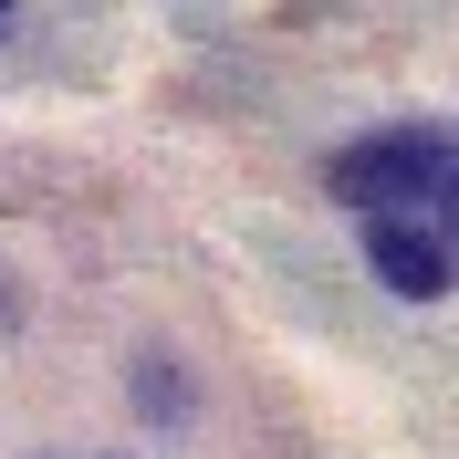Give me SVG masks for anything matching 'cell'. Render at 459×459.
Wrapping results in <instances>:
<instances>
[{"label":"cell","mask_w":459,"mask_h":459,"mask_svg":"<svg viewBox=\"0 0 459 459\" xmlns=\"http://www.w3.org/2000/svg\"><path fill=\"white\" fill-rule=\"evenodd\" d=\"M366 261L407 292V303H438V292H449V240H438L429 220H366Z\"/></svg>","instance_id":"7a4b0ae2"},{"label":"cell","mask_w":459,"mask_h":459,"mask_svg":"<svg viewBox=\"0 0 459 459\" xmlns=\"http://www.w3.org/2000/svg\"><path fill=\"white\" fill-rule=\"evenodd\" d=\"M324 178H334V199L355 220H429L438 230L449 199H459V146H449V126H376Z\"/></svg>","instance_id":"6da1fadb"},{"label":"cell","mask_w":459,"mask_h":459,"mask_svg":"<svg viewBox=\"0 0 459 459\" xmlns=\"http://www.w3.org/2000/svg\"><path fill=\"white\" fill-rule=\"evenodd\" d=\"M0 11H11V0H0Z\"/></svg>","instance_id":"3957f363"}]
</instances>
